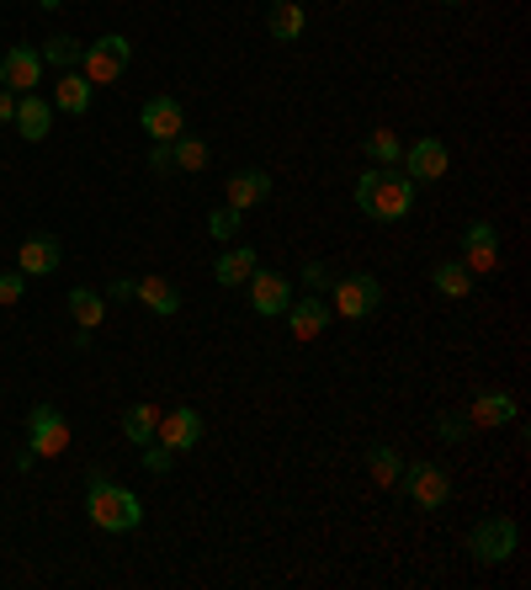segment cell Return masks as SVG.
<instances>
[{"instance_id":"obj_35","label":"cell","mask_w":531,"mask_h":590,"mask_svg":"<svg viewBox=\"0 0 531 590\" xmlns=\"http://www.w3.org/2000/svg\"><path fill=\"white\" fill-rule=\"evenodd\" d=\"M149 171H170V144H154V149H149Z\"/></svg>"},{"instance_id":"obj_4","label":"cell","mask_w":531,"mask_h":590,"mask_svg":"<svg viewBox=\"0 0 531 590\" xmlns=\"http://www.w3.org/2000/svg\"><path fill=\"white\" fill-rule=\"evenodd\" d=\"M399 490L410 494L420 511H441L452 500V473L441 463H404L399 468Z\"/></svg>"},{"instance_id":"obj_3","label":"cell","mask_w":531,"mask_h":590,"mask_svg":"<svg viewBox=\"0 0 531 590\" xmlns=\"http://www.w3.org/2000/svg\"><path fill=\"white\" fill-rule=\"evenodd\" d=\"M128 59H133V43H128L122 32H107V38L80 49V64H74V70L86 74L91 86H112V80L128 70Z\"/></svg>"},{"instance_id":"obj_28","label":"cell","mask_w":531,"mask_h":590,"mask_svg":"<svg viewBox=\"0 0 531 590\" xmlns=\"http://www.w3.org/2000/svg\"><path fill=\"white\" fill-rule=\"evenodd\" d=\"M154 426H160V410H154V404H133V410L122 416V437L144 447V442H154Z\"/></svg>"},{"instance_id":"obj_36","label":"cell","mask_w":531,"mask_h":590,"mask_svg":"<svg viewBox=\"0 0 531 590\" xmlns=\"http://www.w3.org/2000/svg\"><path fill=\"white\" fill-rule=\"evenodd\" d=\"M133 288H139V282H133V277H118V282H112V288H107V298H133Z\"/></svg>"},{"instance_id":"obj_7","label":"cell","mask_w":531,"mask_h":590,"mask_svg":"<svg viewBox=\"0 0 531 590\" xmlns=\"http://www.w3.org/2000/svg\"><path fill=\"white\" fill-rule=\"evenodd\" d=\"M27 447H32V458H59L70 447V420L59 416L53 404H32V416H27Z\"/></svg>"},{"instance_id":"obj_37","label":"cell","mask_w":531,"mask_h":590,"mask_svg":"<svg viewBox=\"0 0 531 590\" xmlns=\"http://www.w3.org/2000/svg\"><path fill=\"white\" fill-rule=\"evenodd\" d=\"M17 118V97L11 91H0V123H11Z\"/></svg>"},{"instance_id":"obj_21","label":"cell","mask_w":531,"mask_h":590,"mask_svg":"<svg viewBox=\"0 0 531 590\" xmlns=\"http://www.w3.org/2000/svg\"><path fill=\"white\" fill-rule=\"evenodd\" d=\"M91 91H97V86H91V80H86L80 70H64V74H59V86H53V107L80 118V112L91 107Z\"/></svg>"},{"instance_id":"obj_10","label":"cell","mask_w":531,"mask_h":590,"mask_svg":"<svg viewBox=\"0 0 531 590\" xmlns=\"http://www.w3.org/2000/svg\"><path fill=\"white\" fill-rule=\"evenodd\" d=\"M244 288H250V309H256V314H266V320H271V314H288V303H292V282L282 277V271L256 267Z\"/></svg>"},{"instance_id":"obj_6","label":"cell","mask_w":531,"mask_h":590,"mask_svg":"<svg viewBox=\"0 0 531 590\" xmlns=\"http://www.w3.org/2000/svg\"><path fill=\"white\" fill-rule=\"evenodd\" d=\"M515 542H521V532H515L510 517H483V521H473V532H468V553H473L479 564H505L510 553H515Z\"/></svg>"},{"instance_id":"obj_18","label":"cell","mask_w":531,"mask_h":590,"mask_svg":"<svg viewBox=\"0 0 531 590\" xmlns=\"http://www.w3.org/2000/svg\"><path fill=\"white\" fill-rule=\"evenodd\" d=\"M266 197H271V176L266 171H234L229 176V208H234V213L261 208Z\"/></svg>"},{"instance_id":"obj_39","label":"cell","mask_w":531,"mask_h":590,"mask_svg":"<svg viewBox=\"0 0 531 590\" xmlns=\"http://www.w3.org/2000/svg\"><path fill=\"white\" fill-rule=\"evenodd\" d=\"M441 6H462V0H441Z\"/></svg>"},{"instance_id":"obj_5","label":"cell","mask_w":531,"mask_h":590,"mask_svg":"<svg viewBox=\"0 0 531 590\" xmlns=\"http://www.w3.org/2000/svg\"><path fill=\"white\" fill-rule=\"evenodd\" d=\"M378 303H383V288H378L372 271H345L335 288H330V309H335L340 320H367Z\"/></svg>"},{"instance_id":"obj_30","label":"cell","mask_w":531,"mask_h":590,"mask_svg":"<svg viewBox=\"0 0 531 590\" xmlns=\"http://www.w3.org/2000/svg\"><path fill=\"white\" fill-rule=\"evenodd\" d=\"M435 437H441V442H468V437H473L468 410H441V416H435Z\"/></svg>"},{"instance_id":"obj_26","label":"cell","mask_w":531,"mask_h":590,"mask_svg":"<svg viewBox=\"0 0 531 590\" xmlns=\"http://www.w3.org/2000/svg\"><path fill=\"white\" fill-rule=\"evenodd\" d=\"M367 468H372V484L393 490V484H399V468H404V458H399V452H393L388 442H378L372 452H367Z\"/></svg>"},{"instance_id":"obj_17","label":"cell","mask_w":531,"mask_h":590,"mask_svg":"<svg viewBox=\"0 0 531 590\" xmlns=\"http://www.w3.org/2000/svg\"><path fill=\"white\" fill-rule=\"evenodd\" d=\"M468 426H473V431H483V426H515V399H510L505 389L479 393V399L468 404Z\"/></svg>"},{"instance_id":"obj_25","label":"cell","mask_w":531,"mask_h":590,"mask_svg":"<svg viewBox=\"0 0 531 590\" xmlns=\"http://www.w3.org/2000/svg\"><path fill=\"white\" fill-rule=\"evenodd\" d=\"M362 149H367V160H372V166H399V160H404V144H399V133H393V128H372Z\"/></svg>"},{"instance_id":"obj_2","label":"cell","mask_w":531,"mask_h":590,"mask_svg":"<svg viewBox=\"0 0 531 590\" xmlns=\"http://www.w3.org/2000/svg\"><path fill=\"white\" fill-rule=\"evenodd\" d=\"M86 511H91V521H97L101 532H133V527L144 521L139 494L122 490V484H112L101 468H91V473H86Z\"/></svg>"},{"instance_id":"obj_8","label":"cell","mask_w":531,"mask_h":590,"mask_svg":"<svg viewBox=\"0 0 531 590\" xmlns=\"http://www.w3.org/2000/svg\"><path fill=\"white\" fill-rule=\"evenodd\" d=\"M38 80H43V53L27 49V43L6 49V59H0V91L27 97V91H38Z\"/></svg>"},{"instance_id":"obj_22","label":"cell","mask_w":531,"mask_h":590,"mask_svg":"<svg viewBox=\"0 0 531 590\" xmlns=\"http://www.w3.org/2000/svg\"><path fill=\"white\" fill-rule=\"evenodd\" d=\"M133 298H139L144 309H154V314H176V309H181V288L166 282V277H144V282L133 288Z\"/></svg>"},{"instance_id":"obj_15","label":"cell","mask_w":531,"mask_h":590,"mask_svg":"<svg viewBox=\"0 0 531 590\" xmlns=\"http://www.w3.org/2000/svg\"><path fill=\"white\" fill-rule=\"evenodd\" d=\"M17 133H22L27 144H43L53 133V101H43L38 91H27V97H17Z\"/></svg>"},{"instance_id":"obj_29","label":"cell","mask_w":531,"mask_h":590,"mask_svg":"<svg viewBox=\"0 0 531 590\" xmlns=\"http://www.w3.org/2000/svg\"><path fill=\"white\" fill-rule=\"evenodd\" d=\"M80 49H86V43H74L70 32H53L49 43H43V64H59V70H74V64H80Z\"/></svg>"},{"instance_id":"obj_14","label":"cell","mask_w":531,"mask_h":590,"mask_svg":"<svg viewBox=\"0 0 531 590\" xmlns=\"http://www.w3.org/2000/svg\"><path fill=\"white\" fill-rule=\"evenodd\" d=\"M59 261H64V246H59L53 234H32V240H22V250H17V271H22V277H53Z\"/></svg>"},{"instance_id":"obj_27","label":"cell","mask_w":531,"mask_h":590,"mask_svg":"<svg viewBox=\"0 0 531 590\" xmlns=\"http://www.w3.org/2000/svg\"><path fill=\"white\" fill-rule=\"evenodd\" d=\"M208 160H213V149L202 144V139H187V133H181V139L170 144V171H202Z\"/></svg>"},{"instance_id":"obj_13","label":"cell","mask_w":531,"mask_h":590,"mask_svg":"<svg viewBox=\"0 0 531 590\" xmlns=\"http://www.w3.org/2000/svg\"><path fill=\"white\" fill-rule=\"evenodd\" d=\"M154 437H160V447H170V452H192V447L202 442V416H197L192 404H176L170 416H160Z\"/></svg>"},{"instance_id":"obj_19","label":"cell","mask_w":531,"mask_h":590,"mask_svg":"<svg viewBox=\"0 0 531 590\" xmlns=\"http://www.w3.org/2000/svg\"><path fill=\"white\" fill-rule=\"evenodd\" d=\"M261 267V250L256 246H229L223 256H218V267H213V277L223 282V288H244L250 282V271Z\"/></svg>"},{"instance_id":"obj_38","label":"cell","mask_w":531,"mask_h":590,"mask_svg":"<svg viewBox=\"0 0 531 590\" xmlns=\"http://www.w3.org/2000/svg\"><path fill=\"white\" fill-rule=\"evenodd\" d=\"M38 6H43V11H59V6H64V0H38Z\"/></svg>"},{"instance_id":"obj_12","label":"cell","mask_w":531,"mask_h":590,"mask_svg":"<svg viewBox=\"0 0 531 590\" xmlns=\"http://www.w3.org/2000/svg\"><path fill=\"white\" fill-rule=\"evenodd\" d=\"M462 267L483 277V271H500V234H494V223H468V234H462Z\"/></svg>"},{"instance_id":"obj_20","label":"cell","mask_w":531,"mask_h":590,"mask_svg":"<svg viewBox=\"0 0 531 590\" xmlns=\"http://www.w3.org/2000/svg\"><path fill=\"white\" fill-rule=\"evenodd\" d=\"M303 27H309V17H303V6H298V0H271V11H266V32H271L277 43H298V38H303Z\"/></svg>"},{"instance_id":"obj_34","label":"cell","mask_w":531,"mask_h":590,"mask_svg":"<svg viewBox=\"0 0 531 590\" xmlns=\"http://www.w3.org/2000/svg\"><path fill=\"white\" fill-rule=\"evenodd\" d=\"M303 282H309L314 293H324V288H330V271L319 267V261H309V267H303Z\"/></svg>"},{"instance_id":"obj_31","label":"cell","mask_w":531,"mask_h":590,"mask_svg":"<svg viewBox=\"0 0 531 590\" xmlns=\"http://www.w3.org/2000/svg\"><path fill=\"white\" fill-rule=\"evenodd\" d=\"M240 223H244V213H234V208L223 202L213 219H208V234H213V240H234V234H240Z\"/></svg>"},{"instance_id":"obj_16","label":"cell","mask_w":531,"mask_h":590,"mask_svg":"<svg viewBox=\"0 0 531 590\" xmlns=\"http://www.w3.org/2000/svg\"><path fill=\"white\" fill-rule=\"evenodd\" d=\"M330 324V298H292L288 303V330L292 341H319Z\"/></svg>"},{"instance_id":"obj_23","label":"cell","mask_w":531,"mask_h":590,"mask_svg":"<svg viewBox=\"0 0 531 590\" xmlns=\"http://www.w3.org/2000/svg\"><path fill=\"white\" fill-rule=\"evenodd\" d=\"M70 314H74V324L91 336V330L107 320V298H101L97 288H74V293H70Z\"/></svg>"},{"instance_id":"obj_32","label":"cell","mask_w":531,"mask_h":590,"mask_svg":"<svg viewBox=\"0 0 531 590\" xmlns=\"http://www.w3.org/2000/svg\"><path fill=\"white\" fill-rule=\"evenodd\" d=\"M170 463H176V452H170V447L144 442V473H154V479H160V473H170Z\"/></svg>"},{"instance_id":"obj_1","label":"cell","mask_w":531,"mask_h":590,"mask_svg":"<svg viewBox=\"0 0 531 590\" xmlns=\"http://www.w3.org/2000/svg\"><path fill=\"white\" fill-rule=\"evenodd\" d=\"M357 208L378 223H399L414 208V181L399 166H372L357 181Z\"/></svg>"},{"instance_id":"obj_24","label":"cell","mask_w":531,"mask_h":590,"mask_svg":"<svg viewBox=\"0 0 531 590\" xmlns=\"http://www.w3.org/2000/svg\"><path fill=\"white\" fill-rule=\"evenodd\" d=\"M431 282L441 298H468L473 293V271L462 267V261H441V267H431Z\"/></svg>"},{"instance_id":"obj_11","label":"cell","mask_w":531,"mask_h":590,"mask_svg":"<svg viewBox=\"0 0 531 590\" xmlns=\"http://www.w3.org/2000/svg\"><path fill=\"white\" fill-rule=\"evenodd\" d=\"M139 123L154 144H176L181 133H187V112H181V101L176 97H149L144 112H139Z\"/></svg>"},{"instance_id":"obj_9","label":"cell","mask_w":531,"mask_h":590,"mask_svg":"<svg viewBox=\"0 0 531 590\" xmlns=\"http://www.w3.org/2000/svg\"><path fill=\"white\" fill-rule=\"evenodd\" d=\"M447 166H452V154H447V144H441V139H414V144L404 149V160H399V171L410 176L414 187L441 181V176H447Z\"/></svg>"},{"instance_id":"obj_33","label":"cell","mask_w":531,"mask_h":590,"mask_svg":"<svg viewBox=\"0 0 531 590\" xmlns=\"http://www.w3.org/2000/svg\"><path fill=\"white\" fill-rule=\"evenodd\" d=\"M27 293V277L22 271H0V303H17Z\"/></svg>"}]
</instances>
